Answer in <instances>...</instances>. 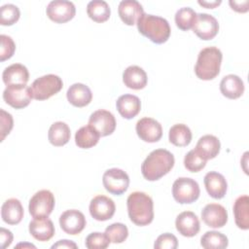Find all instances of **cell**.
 Segmentation results:
<instances>
[{"instance_id": "24", "label": "cell", "mask_w": 249, "mask_h": 249, "mask_svg": "<svg viewBox=\"0 0 249 249\" xmlns=\"http://www.w3.org/2000/svg\"><path fill=\"white\" fill-rule=\"evenodd\" d=\"M23 214V207L18 198H9L2 204L1 217L9 225H18L20 223Z\"/></svg>"}, {"instance_id": "7", "label": "cell", "mask_w": 249, "mask_h": 249, "mask_svg": "<svg viewBox=\"0 0 249 249\" xmlns=\"http://www.w3.org/2000/svg\"><path fill=\"white\" fill-rule=\"evenodd\" d=\"M54 196L49 190L37 192L29 200L28 210L33 218L49 217L54 207Z\"/></svg>"}, {"instance_id": "16", "label": "cell", "mask_w": 249, "mask_h": 249, "mask_svg": "<svg viewBox=\"0 0 249 249\" xmlns=\"http://www.w3.org/2000/svg\"><path fill=\"white\" fill-rule=\"evenodd\" d=\"M201 219L210 228H223L228 222V212L221 204L209 203L202 209Z\"/></svg>"}, {"instance_id": "39", "label": "cell", "mask_w": 249, "mask_h": 249, "mask_svg": "<svg viewBox=\"0 0 249 249\" xmlns=\"http://www.w3.org/2000/svg\"><path fill=\"white\" fill-rule=\"evenodd\" d=\"M1 47H0V60L4 61L11 58L16 51V44L14 40L8 35H0Z\"/></svg>"}, {"instance_id": "17", "label": "cell", "mask_w": 249, "mask_h": 249, "mask_svg": "<svg viewBox=\"0 0 249 249\" xmlns=\"http://www.w3.org/2000/svg\"><path fill=\"white\" fill-rule=\"evenodd\" d=\"M176 230L180 234L186 237H193L199 231L200 225L197 216L192 211L180 213L175 220Z\"/></svg>"}, {"instance_id": "38", "label": "cell", "mask_w": 249, "mask_h": 249, "mask_svg": "<svg viewBox=\"0 0 249 249\" xmlns=\"http://www.w3.org/2000/svg\"><path fill=\"white\" fill-rule=\"evenodd\" d=\"M110 239L105 232H91L86 238V247L89 249H105L110 244Z\"/></svg>"}, {"instance_id": "10", "label": "cell", "mask_w": 249, "mask_h": 249, "mask_svg": "<svg viewBox=\"0 0 249 249\" xmlns=\"http://www.w3.org/2000/svg\"><path fill=\"white\" fill-rule=\"evenodd\" d=\"M3 99L15 109H22L29 105L32 96L30 89L26 85L9 86L3 91Z\"/></svg>"}, {"instance_id": "34", "label": "cell", "mask_w": 249, "mask_h": 249, "mask_svg": "<svg viewBox=\"0 0 249 249\" xmlns=\"http://www.w3.org/2000/svg\"><path fill=\"white\" fill-rule=\"evenodd\" d=\"M196 13L190 7L180 8L175 14V23L177 27L183 31L193 28Z\"/></svg>"}, {"instance_id": "42", "label": "cell", "mask_w": 249, "mask_h": 249, "mask_svg": "<svg viewBox=\"0 0 249 249\" xmlns=\"http://www.w3.org/2000/svg\"><path fill=\"white\" fill-rule=\"evenodd\" d=\"M0 241H1V247L4 249L11 245L13 241V233L4 228L0 229Z\"/></svg>"}, {"instance_id": "6", "label": "cell", "mask_w": 249, "mask_h": 249, "mask_svg": "<svg viewBox=\"0 0 249 249\" xmlns=\"http://www.w3.org/2000/svg\"><path fill=\"white\" fill-rule=\"evenodd\" d=\"M200 189L197 182L192 178L180 177L176 179L172 185L173 198L181 203H193L198 197Z\"/></svg>"}, {"instance_id": "8", "label": "cell", "mask_w": 249, "mask_h": 249, "mask_svg": "<svg viewBox=\"0 0 249 249\" xmlns=\"http://www.w3.org/2000/svg\"><path fill=\"white\" fill-rule=\"evenodd\" d=\"M102 183L107 192L115 196H121L128 188L129 177L123 169L110 168L104 172Z\"/></svg>"}, {"instance_id": "26", "label": "cell", "mask_w": 249, "mask_h": 249, "mask_svg": "<svg viewBox=\"0 0 249 249\" xmlns=\"http://www.w3.org/2000/svg\"><path fill=\"white\" fill-rule=\"evenodd\" d=\"M221 93L230 99H236L244 92V84L237 75L229 74L220 83Z\"/></svg>"}, {"instance_id": "14", "label": "cell", "mask_w": 249, "mask_h": 249, "mask_svg": "<svg viewBox=\"0 0 249 249\" xmlns=\"http://www.w3.org/2000/svg\"><path fill=\"white\" fill-rule=\"evenodd\" d=\"M136 133L139 138L148 143L158 142L162 136L161 124L153 118H142L136 123Z\"/></svg>"}, {"instance_id": "41", "label": "cell", "mask_w": 249, "mask_h": 249, "mask_svg": "<svg viewBox=\"0 0 249 249\" xmlns=\"http://www.w3.org/2000/svg\"><path fill=\"white\" fill-rule=\"evenodd\" d=\"M0 126H1L0 141H3L5 137L11 132L14 126V120L12 115L3 109L0 110Z\"/></svg>"}, {"instance_id": "18", "label": "cell", "mask_w": 249, "mask_h": 249, "mask_svg": "<svg viewBox=\"0 0 249 249\" xmlns=\"http://www.w3.org/2000/svg\"><path fill=\"white\" fill-rule=\"evenodd\" d=\"M118 13L124 23L133 25L137 23L140 17L144 14V10L142 5L136 0H123L119 4Z\"/></svg>"}, {"instance_id": "40", "label": "cell", "mask_w": 249, "mask_h": 249, "mask_svg": "<svg viewBox=\"0 0 249 249\" xmlns=\"http://www.w3.org/2000/svg\"><path fill=\"white\" fill-rule=\"evenodd\" d=\"M177 246V237L169 232H165L159 235L154 244L155 249H176Z\"/></svg>"}, {"instance_id": "28", "label": "cell", "mask_w": 249, "mask_h": 249, "mask_svg": "<svg viewBox=\"0 0 249 249\" xmlns=\"http://www.w3.org/2000/svg\"><path fill=\"white\" fill-rule=\"evenodd\" d=\"M233 214L236 226L241 230L249 229V197L247 195L238 196L233 204Z\"/></svg>"}, {"instance_id": "12", "label": "cell", "mask_w": 249, "mask_h": 249, "mask_svg": "<svg viewBox=\"0 0 249 249\" xmlns=\"http://www.w3.org/2000/svg\"><path fill=\"white\" fill-rule=\"evenodd\" d=\"M89 209L93 219L97 221H107L114 216L116 205L112 198L99 195L90 200Z\"/></svg>"}, {"instance_id": "19", "label": "cell", "mask_w": 249, "mask_h": 249, "mask_svg": "<svg viewBox=\"0 0 249 249\" xmlns=\"http://www.w3.org/2000/svg\"><path fill=\"white\" fill-rule=\"evenodd\" d=\"M204 186L208 195L216 199L223 198L228 190L225 177L216 171H210L204 176Z\"/></svg>"}, {"instance_id": "46", "label": "cell", "mask_w": 249, "mask_h": 249, "mask_svg": "<svg viewBox=\"0 0 249 249\" xmlns=\"http://www.w3.org/2000/svg\"><path fill=\"white\" fill-rule=\"evenodd\" d=\"M17 248H19V247H30V248H36L33 244H30V243H19V244H18L17 246H16ZM15 247V248H16Z\"/></svg>"}, {"instance_id": "45", "label": "cell", "mask_w": 249, "mask_h": 249, "mask_svg": "<svg viewBox=\"0 0 249 249\" xmlns=\"http://www.w3.org/2000/svg\"><path fill=\"white\" fill-rule=\"evenodd\" d=\"M221 0H215V1H201V0H198V4L200 6H203L205 8H208V9H214L216 8L217 6H219L221 4Z\"/></svg>"}, {"instance_id": "5", "label": "cell", "mask_w": 249, "mask_h": 249, "mask_svg": "<svg viewBox=\"0 0 249 249\" xmlns=\"http://www.w3.org/2000/svg\"><path fill=\"white\" fill-rule=\"evenodd\" d=\"M63 87L61 78L54 74L44 75L36 79L29 87L32 98L46 100L57 93Z\"/></svg>"}, {"instance_id": "3", "label": "cell", "mask_w": 249, "mask_h": 249, "mask_svg": "<svg viewBox=\"0 0 249 249\" xmlns=\"http://www.w3.org/2000/svg\"><path fill=\"white\" fill-rule=\"evenodd\" d=\"M136 24L138 31L155 44H163L170 36V25L161 17L144 13Z\"/></svg>"}, {"instance_id": "37", "label": "cell", "mask_w": 249, "mask_h": 249, "mask_svg": "<svg viewBox=\"0 0 249 249\" xmlns=\"http://www.w3.org/2000/svg\"><path fill=\"white\" fill-rule=\"evenodd\" d=\"M184 165L191 172H198L205 167L206 160L193 149L186 154L184 158Z\"/></svg>"}, {"instance_id": "43", "label": "cell", "mask_w": 249, "mask_h": 249, "mask_svg": "<svg viewBox=\"0 0 249 249\" xmlns=\"http://www.w3.org/2000/svg\"><path fill=\"white\" fill-rule=\"evenodd\" d=\"M230 6L231 7L232 10L238 12V13H246L248 11V0H244V1H235V0H231L229 2Z\"/></svg>"}, {"instance_id": "31", "label": "cell", "mask_w": 249, "mask_h": 249, "mask_svg": "<svg viewBox=\"0 0 249 249\" xmlns=\"http://www.w3.org/2000/svg\"><path fill=\"white\" fill-rule=\"evenodd\" d=\"M169 142L177 147L188 146L192 141V131L184 124H176L170 127L168 132Z\"/></svg>"}, {"instance_id": "15", "label": "cell", "mask_w": 249, "mask_h": 249, "mask_svg": "<svg viewBox=\"0 0 249 249\" xmlns=\"http://www.w3.org/2000/svg\"><path fill=\"white\" fill-rule=\"evenodd\" d=\"M87 221L84 214L77 209L64 211L59 217V225L62 231L68 234L76 235L86 227Z\"/></svg>"}, {"instance_id": "13", "label": "cell", "mask_w": 249, "mask_h": 249, "mask_svg": "<svg viewBox=\"0 0 249 249\" xmlns=\"http://www.w3.org/2000/svg\"><path fill=\"white\" fill-rule=\"evenodd\" d=\"M89 124L91 125L100 136H107L114 132L116 128V119L111 112L99 109L90 115Z\"/></svg>"}, {"instance_id": "23", "label": "cell", "mask_w": 249, "mask_h": 249, "mask_svg": "<svg viewBox=\"0 0 249 249\" xmlns=\"http://www.w3.org/2000/svg\"><path fill=\"white\" fill-rule=\"evenodd\" d=\"M116 107L123 118L130 120L140 112L141 101L136 95L124 94L117 99Z\"/></svg>"}, {"instance_id": "36", "label": "cell", "mask_w": 249, "mask_h": 249, "mask_svg": "<svg viewBox=\"0 0 249 249\" xmlns=\"http://www.w3.org/2000/svg\"><path fill=\"white\" fill-rule=\"evenodd\" d=\"M20 17L19 9L14 4H5L0 9V24L13 25Z\"/></svg>"}, {"instance_id": "4", "label": "cell", "mask_w": 249, "mask_h": 249, "mask_svg": "<svg viewBox=\"0 0 249 249\" xmlns=\"http://www.w3.org/2000/svg\"><path fill=\"white\" fill-rule=\"evenodd\" d=\"M223 54L216 47H206L197 55L195 73L197 78L204 81L213 80L220 73Z\"/></svg>"}, {"instance_id": "27", "label": "cell", "mask_w": 249, "mask_h": 249, "mask_svg": "<svg viewBox=\"0 0 249 249\" xmlns=\"http://www.w3.org/2000/svg\"><path fill=\"white\" fill-rule=\"evenodd\" d=\"M220 140L211 134H206L200 137L195 148V150L206 160L216 158L220 152Z\"/></svg>"}, {"instance_id": "1", "label": "cell", "mask_w": 249, "mask_h": 249, "mask_svg": "<svg viewBox=\"0 0 249 249\" xmlns=\"http://www.w3.org/2000/svg\"><path fill=\"white\" fill-rule=\"evenodd\" d=\"M174 156L165 149L152 151L141 165V173L148 181H157L167 174L174 166Z\"/></svg>"}, {"instance_id": "33", "label": "cell", "mask_w": 249, "mask_h": 249, "mask_svg": "<svg viewBox=\"0 0 249 249\" xmlns=\"http://www.w3.org/2000/svg\"><path fill=\"white\" fill-rule=\"evenodd\" d=\"M200 245L205 249H224L228 247V237L220 231H206L200 238Z\"/></svg>"}, {"instance_id": "9", "label": "cell", "mask_w": 249, "mask_h": 249, "mask_svg": "<svg viewBox=\"0 0 249 249\" xmlns=\"http://www.w3.org/2000/svg\"><path fill=\"white\" fill-rule=\"evenodd\" d=\"M46 13L48 18L53 22L64 23L74 18L76 8L71 1L53 0L48 4Z\"/></svg>"}, {"instance_id": "11", "label": "cell", "mask_w": 249, "mask_h": 249, "mask_svg": "<svg viewBox=\"0 0 249 249\" xmlns=\"http://www.w3.org/2000/svg\"><path fill=\"white\" fill-rule=\"evenodd\" d=\"M193 31L201 40H211L218 34L219 23L217 19L209 14H196Z\"/></svg>"}, {"instance_id": "20", "label": "cell", "mask_w": 249, "mask_h": 249, "mask_svg": "<svg viewBox=\"0 0 249 249\" xmlns=\"http://www.w3.org/2000/svg\"><path fill=\"white\" fill-rule=\"evenodd\" d=\"M2 79L7 87L26 85L29 80V73L23 64L14 63L5 68Z\"/></svg>"}, {"instance_id": "30", "label": "cell", "mask_w": 249, "mask_h": 249, "mask_svg": "<svg viewBox=\"0 0 249 249\" xmlns=\"http://www.w3.org/2000/svg\"><path fill=\"white\" fill-rule=\"evenodd\" d=\"M100 138V134L89 124L80 127L75 134V143L79 148L89 149L95 146Z\"/></svg>"}, {"instance_id": "21", "label": "cell", "mask_w": 249, "mask_h": 249, "mask_svg": "<svg viewBox=\"0 0 249 249\" xmlns=\"http://www.w3.org/2000/svg\"><path fill=\"white\" fill-rule=\"evenodd\" d=\"M29 232L39 241H48L54 235V226L48 217L34 218L29 223Z\"/></svg>"}, {"instance_id": "22", "label": "cell", "mask_w": 249, "mask_h": 249, "mask_svg": "<svg viewBox=\"0 0 249 249\" xmlns=\"http://www.w3.org/2000/svg\"><path fill=\"white\" fill-rule=\"evenodd\" d=\"M67 100L75 107H85L89 105L92 99V92L90 89L82 84L75 83L67 89Z\"/></svg>"}, {"instance_id": "35", "label": "cell", "mask_w": 249, "mask_h": 249, "mask_svg": "<svg viewBox=\"0 0 249 249\" xmlns=\"http://www.w3.org/2000/svg\"><path fill=\"white\" fill-rule=\"evenodd\" d=\"M105 233L113 243H123L128 236V230L123 223H113L105 229Z\"/></svg>"}, {"instance_id": "29", "label": "cell", "mask_w": 249, "mask_h": 249, "mask_svg": "<svg viewBox=\"0 0 249 249\" xmlns=\"http://www.w3.org/2000/svg\"><path fill=\"white\" fill-rule=\"evenodd\" d=\"M71 131L70 127L67 124L63 122H55L53 123L48 132V138L52 145L55 147H60L68 143L70 140Z\"/></svg>"}, {"instance_id": "44", "label": "cell", "mask_w": 249, "mask_h": 249, "mask_svg": "<svg viewBox=\"0 0 249 249\" xmlns=\"http://www.w3.org/2000/svg\"><path fill=\"white\" fill-rule=\"evenodd\" d=\"M77 244L75 242H73L72 240H68V239H62L57 241L56 243H54L53 245H52V248H77Z\"/></svg>"}, {"instance_id": "2", "label": "cell", "mask_w": 249, "mask_h": 249, "mask_svg": "<svg viewBox=\"0 0 249 249\" xmlns=\"http://www.w3.org/2000/svg\"><path fill=\"white\" fill-rule=\"evenodd\" d=\"M127 213L130 221L136 226H147L154 219V202L144 192H133L127 199Z\"/></svg>"}, {"instance_id": "32", "label": "cell", "mask_w": 249, "mask_h": 249, "mask_svg": "<svg viewBox=\"0 0 249 249\" xmlns=\"http://www.w3.org/2000/svg\"><path fill=\"white\" fill-rule=\"evenodd\" d=\"M87 14L95 22L106 21L111 15V10L107 2L103 0H92L87 6Z\"/></svg>"}, {"instance_id": "25", "label": "cell", "mask_w": 249, "mask_h": 249, "mask_svg": "<svg viewBox=\"0 0 249 249\" xmlns=\"http://www.w3.org/2000/svg\"><path fill=\"white\" fill-rule=\"evenodd\" d=\"M123 82L128 89H142L147 85L148 77L141 67L130 65L123 73Z\"/></svg>"}]
</instances>
